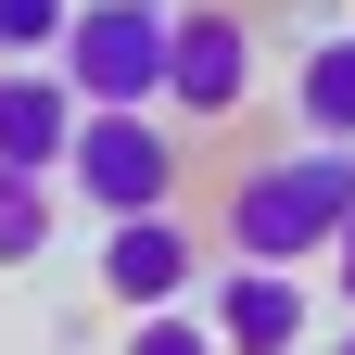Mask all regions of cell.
<instances>
[{
    "label": "cell",
    "instance_id": "1",
    "mask_svg": "<svg viewBox=\"0 0 355 355\" xmlns=\"http://www.w3.org/2000/svg\"><path fill=\"white\" fill-rule=\"evenodd\" d=\"M355 229V140H304L279 165L229 178V241L241 266H330V241Z\"/></svg>",
    "mask_w": 355,
    "mask_h": 355
},
{
    "label": "cell",
    "instance_id": "2",
    "mask_svg": "<svg viewBox=\"0 0 355 355\" xmlns=\"http://www.w3.org/2000/svg\"><path fill=\"white\" fill-rule=\"evenodd\" d=\"M178 13H191V0H76V38H64L76 102H89V114H165Z\"/></svg>",
    "mask_w": 355,
    "mask_h": 355
},
{
    "label": "cell",
    "instance_id": "3",
    "mask_svg": "<svg viewBox=\"0 0 355 355\" xmlns=\"http://www.w3.org/2000/svg\"><path fill=\"white\" fill-rule=\"evenodd\" d=\"M178 165H191V140H165V114H89L64 178H76L102 216H165V203H178Z\"/></svg>",
    "mask_w": 355,
    "mask_h": 355
},
{
    "label": "cell",
    "instance_id": "4",
    "mask_svg": "<svg viewBox=\"0 0 355 355\" xmlns=\"http://www.w3.org/2000/svg\"><path fill=\"white\" fill-rule=\"evenodd\" d=\"M241 102H254V26L216 13V0H191V13H178V64H165V114L229 127Z\"/></svg>",
    "mask_w": 355,
    "mask_h": 355
},
{
    "label": "cell",
    "instance_id": "5",
    "mask_svg": "<svg viewBox=\"0 0 355 355\" xmlns=\"http://www.w3.org/2000/svg\"><path fill=\"white\" fill-rule=\"evenodd\" d=\"M216 343L229 355H304V330H318V292H304V266H216Z\"/></svg>",
    "mask_w": 355,
    "mask_h": 355
},
{
    "label": "cell",
    "instance_id": "6",
    "mask_svg": "<svg viewBox=\"0 0 355 355\" xmlns=\"http://www.w3.org/2000/svg\"><path fill=\"white\" fill-rule=\"evenodd\" d=\"M191 279H203V241L178 229V203H165V216H102V292L127 304V318L178 304Z\"/></svg>",
    "mask_w": 355,
    "mask_h": 355
},
{
    "label": "cell",
    "instance_id": "7",
    "mask_svg": "<svg viewBox=\"0 0 355 355\" xmlns=\"http://www.w3.org/2000/svg\"><path fill=\"white\" fill-rule=\"evenodd\" d=\"M76 127H89V102L64 64H0V165L51 178V165H76Z\"/></svg>",
    "mask_w": 355,
    "mask_h": 355
},
{
    "label": "cell",
    "instance_id": "8",
    "mask_svg": "<svg viewBox=\"0 0 355 355\" xmlns=\"http://www.w3.org/2000/svg\"><path fill=\"white\" fill-rule=\"evenodd\" d=\"M292 114H304V140H355V26L304 38V64H292Z\"/></svg>",
    "mask_w": 355,
    "mask_h": 355
},
{
    "label": "cell",
    "instance_id": "9",
    "mask_svg": "<svg viewBox=\"0 0 355 355\" xmlns=\"http://www.w3.org/2000/svg\"><path fill=\"white\" fill-rule=\"evenodd\" d=\"M51 254V178L0 165V266H38Z\"/></svg>",
    "mask_w": 355,
    "mask_h": 355
},
{
    "label": "cell",
    "instance_id": "10",
    "mask_svg": "<svg viewBox=\"0 0 355 355\" xmlns=\"http://www.w3.org/2000/svg\"><path fill=\"white\" fill-rule=\"evenodd\" d=\"M76 0H0V64H64Z\"/></svg>",
    "mask_w": 355,
    "mask_h": 355
},
{
    "label": "cell",
    "instance_id": "11",
    "mask_svg": "<svg viewBox=\"0 0 355 355\" xmlns=\"http://www.w3.org/2000/svg\"><path fill=\"white\" fill-rule=\"evenodd\" d=\"M127 355H229V343H216V318H191V304H153V318H127Z\"/></svg>",
    "mask_w": 355,
    "mask_h": 355
},
{
    "label": "cell",
    "instance_id": "12",
    "mask_svg": "<svg viewBox=\"0 0 355 355\" xmlns=\"http://www.w3.org/2000/svg\"><path fill=\"white\" fill-rule=\"evenodd\" d=\"M330 279H343V318H355V229L330 241Z\"/></svg>",
    "mask_w": 355,
    "mask_h": 355
},
{
    "label": "cell",
    "instance_id": "13",
    "mask_svg": "<svg viewBox=\"0 0 355 355\" xmlns=\"http://www.w3.org/2000/svg\"><path fill=\"white\" fill-rule=\"evenodd\" d=\"M330 355H355V330H343V343H330Z\"/></svg>",
    "mask_w": 355,
    "mask_h": 355
}]
</instances>
